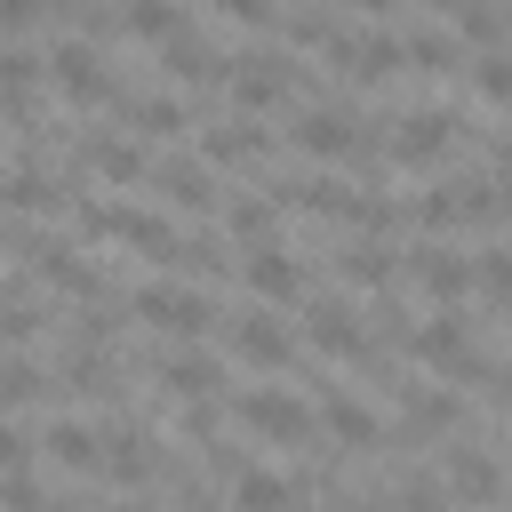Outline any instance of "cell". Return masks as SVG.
<instances>
[{
  "label": "cell",
  "instance_id": "6da1fadb",
  "mask_svg": "<svg viewBox=\"0 0 512 512\" xmlns=\"http://www.w3.org/2000/svg\"><path fill=\"white\" fill-rule=\"evenodd\" d=\"M80 232L128 240V248H144V256H160V264H168V248H176V224L152 216V208H128V200H80Z\"/></svg>",
  "mask_w": 512,
  "mask_h": 512
},
{
  "label": "cell",
  "instance_id": "7a4b0ae2",
  "mask_svg": "<svg viewBox=\"0 0 512 512\" xmlns=\"http://www.w3.org/2000/svg\"><path fill=\"white\" fill-rule=\"evenodd\" d=\"M128 304H136V320H152V328H168V336H200V328L216 320L208 288H184V280H144Z\"/></svg>",
  "mask_w": 512,
  "mask_h": 512
},
{
  "label": "cell",
  "instance_id": "3957f363",
  "mask_svg": "<svg viewBox=\"0 0 512 512\" xmlns=\"http://www.w3.org/2000/svg\"><path fill=\"white\" fill-rule=\"evenodd\" d=\"M40 64H48V72L64 80V96H80V104H120V96H128V88L104 72V48H88V40H64V32H56V48H48Z\"/></svg>",
  "mask_w": 512,
  "mask_h": 512
},
{
  "label": "cell",
  "instance_id": "277c9868",
  "mask_svg": "<svg viewBox=\"0 0 512 512\" xmlns=\"http://www.w3.org/2000/svg\"><path fill=\"white\" fill-rule=\"evenodd\" d=\"M408 344H416V352H424L432 368H448V376L496 384V360H480V352H472V336H464V320H456V312H432V320H424V328H416Z\"/></svg>",
  "mask_w": 512,
  "mask_h": 512
},
{
  "label": "cell",
  "instance_id": "5b68a950",
  "mask_svg": "<svg viewBox=\"0 0 512 512\" xmlns=\"http://www.w3.org/2000/svg\"><path fill=\"white\" fill-rule=\"evenodd\" d=\"M240 424L256 432V440H280V448H304L320 424H312V408L296 400V392H280V384H264V392H248L240 400Z\"/></svg>",
  "mask_w": 512,
  "mask_h": 512
},
{
  "label": "cell",
  "instance_id": "8992f818",
  "mask_svg": "<svg viewBox=\"0 0 512 512\" xmlns=\"http://www.w3.org/2000/svg\"><path fill=\"white\" fill-rule=\"evenodd\" d=\"M440 496H448L456 512H488V504L504 496V472H496V456H488V448H448Z\"/></svg>",
  "mask_w": 512,
  "mask_h": 512
},
{
  "label": "cell",
  "instance_id": "52a82bcc",
  "mask_svg": "<svg viewBox=\"0 0 512 512\" xmlns=\"http://www.w3.org/2000/svg\"><path fill=\"white\" fill-rule=\"evenodd\" d=\"M96 472H112L120 488H144L152 480V432L128 416V424H112V432H96Z\"/></svg>",
  "mask_w": 512,
  "mask_h": 512
},
{
  "label": "cell",
  "instance_id": "ba28073f",
  "mask_svg": "<svg viewBox=\"0 0 512 512\" xmlns=\"http://www.w3.org/2000/svg\"><path fill=\"white\" fill-rule=\"evenodd\" d=\"M456 144V112L448 104H416V112H400V136H392V160H440Z\"/></svg>",
  "mask_w": 512,
  "mask_h": 512
},
{
  "label": "cell",
  "instance_id": "9c48e42d",
  "mask_svg": "<svg viewBox=\"0 0 512 512\" xmlns=\"http://www.w3.org/2000/svg\"><path fill=\"white\" fill-rule=\"evenodd\" d=\"M144 176L160 184V200H168V208H192V216H208V208H216V176H208V160L168 152V160H152Z\"/></svg>",
  "mask_w": 512,
  "mask_h": 512
},
{
  "label": "cell",
  "instance_id": "30bf717a",
  "mask_svg": "<svg viewBox=\"0 0 512 512\" xmlns=\"http://www.w3.org/2000/svg\"><path fill=\"white\" fill-rule=\"evenodd\" d=\"M408 272H416V280H424V288L440 296V312H448V304H456V296L472 288V264H464V256H456L448 240H424V248H408Z\"/></svg>",
  "mask_w": 512,
  "mask_h": 512
},
{
  "label": "cell",
  "instance_id": "8fae6325",
  "mask_svg": "<svg viewBox=\"0 0 512 512\" xmlns=\"http://www.w3.org/2000/svg\"><path fill=\"white\" fill-rule=\"evenodd\" d=\"M232 352H240L248 368H288V360H296V344H288V328H280V320H264L256 304H248V312L232 320Z\"/></svg>",
  "mask_w": 512,
  "mask_h": 512
},
{
  "label": "cell",
  "instance_id": "7c38bea8",
  "mask_svg": "<svg viewBox=\"0 0 512 512\" xmlns=\"http://www.w3.org/2000/svg\"><path fill=\"white\" fill-rule=\"evenodd\" d=\"M0 200L24 208V216H56V208H64V176L40 168V160H16V168L0 176Z\"/></svg>",
  "mask_w": 512,
  "mask_h": 512
},
{
  "label": "cell",
  "instance_id": "4fadbf2b",
  "mask_svg": "<svg viewBox=\"0 0 512 512\" xmlns=\"http://www.w3.org/2000/svg\"><path fill=\"white\" fill-rule=\"evenodd\" d=\"M264 128L248 120V112H224V120H208L200 128V160H264Z\"/></svg>",
  "mask_w": 512,
  "mask_h": 512
},
{
  "label": "cell",
  "instance_id": "5bb4252c",
  "mask_svg": "<svg viewBox=\"0 0 512 512\" xmlns=\"http://www.w3.org/2000/svg\"><path fill=\"white\" fill-rule=\"evenodd\" d=\"M248 296H264V304L304 296V264H296L288 248H248Z\"/></svg>",
  "mask_w": 512,
  "mask_h": 512
},
{
  "label": "cell",
  "instance_id": "9a60e30c",
  "mask_svg": "<svg viewBox=\"0 0 512 512\" xmlns=\"http://www.w3.org/2000/svg\"><path fill=\"white\" fill-rule=\"evenodd\" d=\"M160 384L176 392V400H216V384H224V368H216V352H168L160 360Z\"/></svg>",
  "mask_w": 512,
  "mask_h": 512
},
{
  "label": "cell",
  "instance_id": "2e32d148",
  "mask_svg": "<svg viewBox=\"0 0 512 512\" xmlns=\"http://www.w3.org/2000/svg\"><path fill=\"white\" fill-rule=\"evenodd\" d=\"M80 152H88V168H96V176H112V184H136V176L152 168L136 136H104V128H96V136H88Z\"/></svg>",
  "mask_w": 512,
  "mask_h": 512
},
{
  "label": "cell",
  "instance_id": "e0dca14e",
  "mask_svg": "<svg viewBox=\"0 0 512 512\" xmlns=\"http://www.w3.org/2000/svg\"><path fill=\"white\" fill-rule=\"evenodd\" d=\"M120 32H136V40L168 48V40H184V32H192V16H184V8H168V0H136V8H120Z\"/></svg>",
  "mask_w": 512,
  "mask_h": 512
},
{
  "label": "cell",
  "instance_id": "ac0fdd59",
  "mask_svg": "<svg viewBox=\"0 0 512 512\" xmlns=\"http://www.w3.org/2000/svg\"><path fill=\"white\" fill-rule=\"evenodd\" d=\"M160 72H168V80H224V56H216V48L200 40V24H192L184 40L160 48Z\"/></svg>",
  "mask_w": 512,
  "mask_h": 512
},
{
  "label": "cell",
  "instance_id": "d6986e66",
  "mask_svg": "<svg viewBox=\"0 0 512 512\" xmlns=\"http://www.w3.org/2000/svg\"><path fill=\"white\" fill-rule=\"evenodd\" d=\"M312 424H328V432H336L344 448H376V440H384V424H376V416H368V408H360L352 392H328V408H320Z\"/></svg>",
  "mask_w": 512,
  "mask_h": 512
},
{
  "label": "cell",
  "instance_id": "ffe728a7",
  "mask_svg": "<svg viewBox=\"0 0 512 512\" xmlns=\"http://www.w3.org/2000/svg\"><path fill=\"white\" fill-rule=\"evenodd\" d=\"M128 104V120H144L152 136H176V128H192V104L176 96V88H144V96H120Z\"/></svg>",
  "mask_w": 512,
  "mask_h": 512
},
{
  "label": "cell",
  "instance_id": "44dd1931",
  "mask_svg": "<svg viewBox=\"0 0 512 512\" xmlns=\"http://www.w3.org/2000/svg\"><path fill=\"white\" fill-rule=\"evenodd\" d=\"M232 512H296V488H288L280 472H256V464H248V472L232 480Z\"/></svg>",
  "mask_w": 512,
  "mask_h": 512
},
{
  "label": "cell",
  "instance_id": "7402d4cb",
  "mask_svg": "<svg viewBox=\"0 0 512 512\" xmlns=\"http://www.w3.org/2000/svg\"><path fill=\"white\" fill-rule=\"evenodd\" d=\"M312 344H320V352H344V360H368V336L352 328L344 304H312Z\"/></svg>",
  "mask_w": 512,
  "mask_h": 512
},
{
  "label": "cell",
  "instance_id": "603a6c76",
  "mask_svg": "<svg viewBox=\"0 0 512 512\" xmlns=\"http://www.w3.org/2000/svg\"><path fill=\"white\" fill-rule=\"evenodd\" d=\"M40 448H48L56 464H72V472H96V432H88L80 416H56V424L40 432Z\"/></svg>",
  "mask_w": 512,
  "mask_h": 512
},
{
  "label": "cell",
  "instance_id": "cb8c5ba5",
  "mask_svg": "<svg viewBox=\"0 0 512 512\" xmlns=\"http://www.w3.org/2000/svg\"><path fill=\"white\" fill-rule=\"evenodd\" d=\"M224 224H232V240H248V248H272V232H280V208H272V200H232V208H224Z\"/></svg>",
  "mask_w": 512,
  "mask_h": 512
},
{
  "label": "cell",
  "instance_id": "d4e9b609",
  "mask_svg": "<svg viewBox=\"0 0 512 512\" xmlns=\"http://www.w3.org/2000/svg\"><path fill=\"white\" fill-rule=\"evenodd\" d=\"M400 272V256L384 248V240H352L344 248V280H360V288H376V280H392Z\"/></svg>",
  "mask_w": 512,
  "mask_h": 512
},
{
  "label": "cell",
  "instance_id": "484cf974",
  "mask_svg": "<svg viewBox=\"0 0 512 512\" xmlns=\"http://www.w3.org/2000/svg\"><path fill=\"white\" fill-rule=\"evenodd\" d=\"M464 64H472V88H480L488 104L512 96V56H504V48H480V56H464Z\"/></svg>",
  "mask_w": 512,
  "mask_h": 512
},
{
  "label": "cell",
  "instance_id": "4316f807",
  "mask_svg": "<svg viewBox=\"0 0 512 512\" xmlns=\"http://www.w3.org/2000/svg\"><path fill=\"white\" fill-rule=\"evenodd\" d=\"M0 512H48V496H40L32 464H24V472H0Z\"/></svg>",
  "mask_w": 512,
  "mask_h": 512
},
{
  "label": "cell",
  "instance_id": "83f0119b",
  "mask_svg": "<svg viewBox=\"0 0 512 512\" xmlns=\"http://www.w3.org/2000/svg\"><path fill=\"white\" fill-rule=\"evenodd\" d=\"M392 504H400V512H456V504L440 496V480H424V472H416V480H400V488H392Z\"/></svg>",
  "mask_w": 512,
  "mask_h": 512
},
{
  "label": "cell",
  "instance_id": "f1b7e54d",
  "mask_svg": "<svg viewBox=\"0 0 512 512\" xmlns=\"http://www.w3.org/2000/svg\"><path fill=\"white\" fill-rule=\"evenodd\" d=\"M32 392H40V368H32L24 352H8V360H0V400H32Z\"/></svg>",
  "mask_w": 512,
  "mask_h": 512
},
{
  "label": "cell",
  "instance_id": "f546056e",
  "mask_svg": "<svg viewBox=\"0 0 512 512\" xmlns=\"http://www.w3.org/2000/svg\"><path fill=\"white\" fill-rule=\"evenodd\" d=\"M472 280H480L488 296H504V288H512V264H504V248H496V240L480 248V264H472Z\"/></svg>",
  "mask_w": 512,
  "mask_h": 512
},
{
  "label": "cell",
  "instance_id": "4dcf8cb0",
  "mask_svg": "<svg viewBox=\"0 0 512 512\" xmlns=\"http://www.w3.org/2000/svg\"><path fill=\"white\" fill-rule=\"evenodd\" d=\"M24 456H32V448H24V432L0 416V472H24Z\"/></svg>",
  "mask_w": 512,
  "mask_h": 512
},
{
  "label": "cell",
  "instance_id": "1f68e13d",
  "mask_svg": "<svg viewBox=\"0 0 512 512\" xmlns=\"http://www.w3.org/2000/svg\"><path fill=\"white\" fill-rule=\"evenodd\" d=\"M112 512H152V504H144V496H120V504H112Z\"/></svg>",
  "mask_w": 512,
  "mask_h": 512
},
{
  "label": "cell",
  "instance_id": "d6a6232c",
  "mask_svg": "<svg viewBox=\"0 0 512 512\" xmlns=\"http://www.w3.org/2000/svg\"><path fill=\"white\" fill-rule=\"evenodd\" d=\"M48 512H72V504H48Z\"/></svg>",
  "mask_w": 512,
  "mask_h": 512
}]
</instances>
